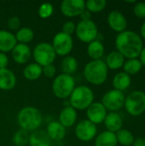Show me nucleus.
Here are the masks:
<instances>
[{
  "instance_id": "1",
  "label": "nucleus",
  "mask_w": 145,
  "mask_h": 146,
  "mask_svg": "<svg viewBox=\"0 0 145 146\" xmlns=\"http://www.w3.org/2000/svg\"><path fill=\"white\" fill-rule=\"evenodd\" d=\"M115 47L125 58L133 59L140 56L144 48L143 40L139 34L133 31H124L115 38Z\"/></svg>"
},
{
  "instance_id": "2",
  "label": "nucleus",
  "mask_w": 145,
  "mask_h": 146,
  "mask_svg": "<svg viewBox=\"0 0 145 146\" xmlns=\"http://www.w3.org/2000/svg\"><path fill=\"white\" fill-rule=\"evenodd\" d=\"M17 122L21 129L26 132H34L40 127L43 122L42 113L35 107H24L18 113Z\"/></svg>"
},
{
  "instance_id": "3",
  "label": "nucleus",
  "mask_w": 145,
  "mask_h": 146,
  "mask_svg": "<svg viewBox=\"0 0 145 146\" xmlns=\"http://www.w3.org/2000/svg\"><path fill=\"white\" fill-rule=\"evenodd\" d=\"M84 77L85 79L92 85L100 86L103 85L109 74V68H107L104 61L101 60H91L84 68Z\"/></svg>"
},
{
  "instance_id": "4",
  "label": "nucleus",
  "mask_w": 145,
  "mask_h": 146,
  "mask_svg": "<svg viewBox=\"0 0 145 146\" xmlns=\"http://www.w3.org/2000/svg\"><path fill=\"white\" fill-rule=\"evenodd\" d=\"M94 102V93L87 86H75L69 97L70 106L76 110H86Z\"/></svg>"
},
{
  "instance_id": "5",
  "label": "nucleus",
  "mask_w": 145,
  "mask_h": 146,
  "mask_svg": "<svg viewBox=\"0 0 145 146\" xmlns=\"http://www.w3.org/2000/svg\"><path fill=\"white\" fill-rule=\"evenodd\" d=\"M75 88V80L72 75L61 74L57 75L52 83L53 94L59 99H66L70 97Z\"/></svg>"
},
{
  "instance_id": "6",
  "label": "nucleus",
  "mask_w": 145,
  "mask_h": 146,
  "mask_svg": "<svg viewBox=\"0 0 145 146\" xmlns=\"http://www.w3.org/2000/svg\"><path fill=\"white\" fill-rule=\"evenodd\" d=\"M124 106L130 115H141L145 111V93L142 91L132 92L126 98Z\"/></svg>"
},
{
  "instance_id": "7",
  "label": "nucleus",
  "mask_w": 145,
  "mask_h": 146,
  "mask_svg": "<svg viewBox=\"0 0 145 146\" xmlns=\"http://www.w3.org/2000/svg\"><path fill=\"white\" fill-rule=\"evenodd\" d=\"M32 55L35 60V62L41 67L53 64L56 57V54L51 44H49L47 42L38 44L33 49Z\"/></svg>"
},
{
  "instance_id": "8",
  "label": "nucleus",
  "mask_w": 145,
  "mask_h": 146,
  "mask_svg": "<svg viewBox=\"0 0 145 146\" xmlns=\"http://www.w3.org/2000/svg\"><path fill=\"white\" fill-rule=\"evenodd\" d=\"M75 33L77 38L83 43L90 44L97 39L98 36V29L97 24L91 21H80L76 25Z\"/></svg>"
},
{
  "instance_id": "9",
  "label": "nucleus",
  "mask_w": 145,
  "mask_h": 146,
  "mask_svg": "<svg viewBox=\"0 0 145 146\" xmlns=\"http://www.w3.org/2000/svg\"><path fill=\"white\" fill-rule=\"evenodd\" d=\"M51 45L56 56L65 57L70 54L73 48V39L72 36L59 32L54 36Z\"/></svg>"
},
{
  "instance_id": "10",
  "label": "nucleus",
  "mask_w": 145,
  "mask_h": 146,
  "mask_svg": "<svg viewBox=\"0 0 145 146\" xmlns=\"http://www.w3.org/2000/svg\"><path fill=\"white\" fill-rule=\"evenodd\" d=\"M125 99L126 97L122 92L113 89L107 92L103 95L101 103L106 110L110 112H117L124 106Z\"/></svg>"
},
{
  "instance_id": "11",
  "label": "nucleus",
  "mask_w": 145,
  "mask_h": 146,
  "mask_svg": "<svg viewBox=\"0 0 145 146\" xmlns=\"http://www.w3.org/2000/svg\"><path fill=\"white\" fill-rule=\"evenodd\" d=\"M97 128L95 124L90 121L82 120L80 121L75 127V136L82 142H89L97 137Z\"/></svg>"
},
{
  "instance_id": "12",
  "label": "nucleus",
  "mask_w": 145,
  "mask_h": 146,
  "mask_svg": "<svg viewBox=\"0 0 145 146\" xmlns=\"http://www.w3.org/2000/svg\"><path fill=\"white\" fill-rule=\"evenodd\" d=\"M61 12L67 17L79 16L85 9V2L83 0H64L62 2Z\"/></svg>"
},
{
  "instance_id": "13",
  "label": "nucleus",
  "mask_w": 145,
  "mask_h": 146,
  "mask_svg": "<svg viewBox=\"0 0 145 146\" xmlns=\"http://www.w3.org/2000/svg\"><path fill=\"white\" fill-rule=\"evenodd\" d=\"M107 115V110L100 102H93L86 110L87 120L95 124H101L104 121Z\"/></svg>"
},
{
  "instance_id": "14",
  "label": "nucleus",
  "mask_w": 145,
  "mask_h": 146,
  "mask_svg": "<svg viewBox=\"0 0 145 146\" xmlns=\"http://www.w3.org/2000/svg\"><path fill=\"white\" fill-rule=\"evenodd\" d=\"M107 21L109 27L119 33L126 31L127 27V21L125 15L118 10H112L109 12L107 17Z\"/></svg>"
},
{
  "instance_id": "15",
  "label": "nucleus",
  "mask_w": 145,
  "mask_h": 146,
  "mask_svg": "<svg viewBox=\"0 0 145 146\" xmlns=\"http://www.w3.org/2000/svg\"><path fill=\"white\" fill-rule=\"evenodd\" d=\"M11 56L13 60L18 64L26 63L32 56V51L27 44H17L15 48L11 50Z\"/></svg>"
},
{
  "instance_id": "16",
  "label": "nucleus",
  "mask_w": 145,
  "mask_h": 146,
  "mask_svg": "<svg viewBox=\"0 0 145 146\" xmlns=\"http://www.w3.org/2000/svg\"><path fill=\"white\" fill-rule=\"evenodd\" d=\"M17 44L14 33L6 30H0V52L7 53L11 51Z\"/></svg>"
},
{
  "instance_id": "17",
  "label": "nucleus",
  "mask_w": 145,
  "mask_h": 146,
  "mask_svg": "<svg viewBox=\"0 0 145 146\" xmlns=\"http://www.w3.org/2000/svg\"><path fill=\"white\" fill-rule=\"evenodd\" d=\"M77 110L71 106H67L62 110L59 114V122L66 128L71 127L74 125L77 120Z\"/></svg>"
},
{
  "instance_id": "18",
  "label": "nucleus",
  "mask_w": 145,
  "mask_h": 146,
  "mask_svg": "<svg viewBox=\"0 0 145 146\" xmlns=\"http://www.w3.org/2000/svg\"><path fill=\"white\" fill-rule=\"evenodd\" d=\"M104 125L107 131L116 133L122 128L123 120L117 112H109L104 119Z\"/></svg>"
},
{
  "instance_id": "19",
  "label": "nucleus",
  "mask_w": 145,
  "mask_h": 146,
  "mask_svg": "<svg viewBox=\"0 0 145 146\" xmlns=\"http://www.w3.org/2000/svg\"><path fill=\"white\" fill-rule=\"evenodd\" d=\"M16 85V77L9 68L0 69V89L2 91L12 90Z\"/></svg>"
},
{
  "instance_id": "20",
  "label": "nucleus",
  "mask_w": 145,
  "mask_h": 146,
  "mask_svg": "<svg viewBox=\"0 0 145 146\" xmlns=\"http://www.w3.org/2000/svg\"><path fill=\"white\" fill-rule=\"evenodd\" d=\"M51 142L52 140L44 130L38 129L29 135L28 144L30 146H51Z\"/></svg>"
},
{
  "instance_id": "21",
  "label": "nucleus",
  "mask_w": 145,
  "mask_h": 146,
  "mask_svg": "<svg viewBox=\"0 0 145 146\" xmlns=\"http://www.w3.org/2000/svg\"><path fill=\"white\" fill-rule=\"evenodd\" d=\"M46 133L51 140L61 141L65 138L66 128L59 121H53L48 124L46 127Z\"/></svg>"
},
{
  "instance_id": "22",
  "label": "nucleus",
  "mask_w": 145,
  "mask_h": 146,
  "mask_svg": "<svg viewBox=\"0 0 145 146\" xmlns=\"http://www.w3.org/2000/svg\"><path fill=\"white\" fill-rule=\"evenodd\" d=\"M104 62L109 69L117 70L123 67L125 62V57L119 51L114 50L107 55Z\"/></svg>"
},
{
  "instance_id": "23",
  "label": "nucleus",
  "mask_w": 145,
  "mask_h": 146,
  "mask_svg": "<svg viewBox=\"0 0 145 146\" xmlns=\"http://www.w3.org/2000/svg\"><path fill=\"white\" fill-rule=\"evenodd\" d=\"M112 84L115 90L123 92V91L130 87L132 84V78L125 72H120L115 75Z\"/></svg>"
},
{
  "instance_id": "24",
  "label": "nucleus",
  "mask_w": 145,
  "mask_h": 146,
  "mask_svg": "<svg viewBox=\"0 0 145 146\" xmlns=\"http://www.w3.org/2000/svg\"><path fill=\"white\" fill-rule=\"evenodd\" d=\"M104 45L101 40L96 39L87 46V55L91 60H101L104 55Z\"/></svg>"
},
{
  "instance_id": "25",
  "label": "nucleus",
  "mask_w": 145,
  "mask_h": 146,
  "mask_svg": "<svg viewBox=\"0 0 145 146\" xmlns=\"http://www.w3.org/2000/svg\"><path fill=\"white\" fill-rule=\"evenodd\" d=\"M116 135L109 131H104L95 138V146H116Z\"/></svg>"
},
{
  "instance_id": "26",
  "label": "nucleus",
  "mask_w": 145,
  "mask_h": 146,
  "mask_svg": "<svg viewBox=\"0 0 145 146\" xmlns=\"http://www.w3.org/2000/svg\"><path fill=\"white\" fill-rule=\"evenodd\" d=\"M42 74V67L36 62L29 63L23 69V76L27 80H36L39 79Z\"/></svg>"
},
{
  "instance_id": "27",
  "label": "nucleus",
  "mask_w": 145,
  "mask_h": 146,
  "mask_svg": "<svg viewBox=\"0 0 145 146\" xmlns=\"http://www.w3.org/2000/svg\"><path fill=\"white\" fill-rule=\"evenodd\" d=\"M78 66V61L75 57L72 56H67L61 62V70L64 74L72 75L77 71Z\"/></svg>"
},
{
  "instance_id": "28",
  "label": "nucleus",
  "mask_w": 145,
  "mask_h": 146,
  "mask_svg": "<svg viewBox=\"0 0 145 146\" xmlns=\"http://www.w3.org/2000/svg\"><path fill=\"white\" fill-rule=\"evenodd\" d=\"M16 41L19 42V44H27L28 43L32 42L34 38V32L32 29L27 27H21L16 33L15 34Z\"/></svg>"
},
{
  "instance_id": "29",
  "label": "nucleus",
  "mask_w": 145,
  "mask_h": 146,
  "mask_svg": "<svg viewBox=\"0 0 145 146\" xmlns=\"http://www.w3.org/2000/svg\"><path fill=\"white\" fill-rule=\"evenodd\" d=\"M143 68V65L139 59L133 58V59H127V61H125L123 65V69L126 74L131 75H135L138 74Z\"/></svg>"
},
{
  "instance_id": "30",
  "label": "nucleus",
  "mask_w": 145,
  "mask_h": 146,
  "mask_svg": "<svg viewBox=\"0 0 145 146\" xmlns=\"http://www.w3.org/2000/svg\"><path fill=\"white\" fill-rule=\"evenodd\" d=\"M115 135H116L117 142L123 146H131L135 140L132 133H131L127 129L121 128L120 131H118L115 133Z\"/></svg>"
},
{
  "instance_id": "31",
  "label": "nucleus",
  "mask_w": 145,
  "mask_h": 146,
  "mask_svg": "<svg viewBox=\"0 0 145 146\" xmlns=\"http://www.w3.org/2000/svg\"><path fill=\"white\" fill-rule=\"evenodd\" d=\"M107 6L106 0H88L85 2V9L91 13H98Z\"/></svg>"
},
{
  "instance_id": "32",
  "label": "nucleus",
  "mask_w": 145,
  "mask_h": 146,
  "mask_svg": "<svg viewBox=\"0 0 145 146\" xmlns=\"http://www.w3.org/2000/svg\"><path fill=\"white\" fill-rule=\"evenodd\" d=\"M28 132L22 129L18 130L13 136V142L16 146H26L28 144Z\"/></svg>"
},
{
  "instance_id": "33",
  "label": "nucleus",
  "mask_w": 145,
  "mask_h": 146,
  "mask_svg": "<svg viewBox=\"0 0 145 146\" xmlns=\"http://www.w3.org/2000/svg\"><path fill=\"white\" fill-rule=\"evenodd\" d=\"M53 12H54V7L50 3H42L38 10V14L39 17L42 19H47L53 15Z\"/></svg>"
},
{
  "instance_id": "34",
  "label": "nucleus",
  "mask_w": 145,
  "mask_h": 146,
  "mask_svg": "<svg viewBox=\"0 0 145 146\" xmlns=\"http://www.w3.org/2000/svg\"><path fill=\"white\" fill-rule=\"evenodd\" d=\"M21 19L18 16H10L7 21L8 28L12 31H18L21 28Z\"/></svg>"
},
{
  "instance_id": "35",
  "label": "nucleus",
  "mask_w": 145,
  "mask_h": 146,
  "mask_svg": "<svg viewBox=\"0 0 145 146\" xmlns=\"http://www.w3.org/2000/svg\"><path fill=\"white\" fill-rule=\"evenodd\" d=\"M134 15L140 19L145 18V3L144 2H138L135 3L133 8Z\"/></svg>"
},
{
  "instance_id": "36",
  "label": "nucleus",
  "mask_w": 145,
  "mask_h": 146,
  "mask_svg": "<svg viewBox=\"0 0 145 146\" xmlns=\"http://www.w3.org/2000/svg\"><path fill=\"white\" fill-rule=\"evenodd\" d=\"M75 29H76V24L73 21H66L62 25V32L66 33V34H68V35L72 36L75 33Z\"/></svg>"
},
{
  "instance_id": "37",
  "label": "nucleus",
  "mask_w": 145,
  "mask_h": 146,
  "mask_svg": "<svg viewBox=\"0 0 145 146\" xmlns=\"http://www.w3.org/2000/svg\"><path fill=\"white\" fill-rule=\"evenodd\" d=\"M42 73L46 78H53L56 74V68L54 64H49L42 67Z\"/></svg>"
},
{
  "instance_id": "38",
  "label": "nucleus",
  "mask_w": 145,
  "mask_h": 146,
  "mask_svg": "<svg viewBox=\"0 0 145 146\" xmlns=\"http://www.w3.org/2000/svg\"><path fill=\"white\" fill-rule=\"evenodd\" d=\"M9 65V57L5 53L0 52V69L7 68Z\"/></svg>"
},
{
  "instance_id": "39",
  "label": "nucleus",
  "mask_w": 145,
  "mask_h": 146,
  "mask_svg": "<svg viewBox=\"0 0 145 146\" xmlns=\"http://www.w3.org/2000/svg\"><path fill=\"white\" fill-rule=\"evenodd\" d=\"M80 18H81V21H89V20H91V13L89 12L87 9H85L81 14H80Z\"/></svg>"
},
{
  "instance_id": "40",
  "label": "nucleus",
  "mask_w": 145,
  "mask_h": 146,
  "mask_svg": "<svg viewBox=\"0 0 145 146\" xmlns=\"http://www.w3.org/2000/svg\"><path fill=\"white\" fill-rule=\"evenodd\" d=\"M132 146H145V139L142 138L136 139Z\"/></svg>"
},
{
  "instance_id": "41",
  "label": "nucleus",
  "mask_w": 145,
  "mask_h": 146,
  "mask_svg": "<svg viewBox=\"0 0 145 146\" xmlns=\"http://www.w3.org/2000/svg\"><path fill=\"white\" fill-rule=\"evenodd\" d=\"M139 57H140V59H139V60H140V62H141L142 65L145 67V47L143 48V50H142V51H141V53H140Z\"/></svg>"
},
{
  "instance_id": "42",
  "label": "nucleus",
  "mask_w": 145,
  "mask_h": 146,
  "mask_svg": "<svg viewBox=\"0 0 145 146\" xmlns=\"http://www.w3.org/2000/svg\"><path fill=\"white\" fill-rule=\"evenodd\" d=\"M140 34H141V37H143L145 39V21H144V23L142 24V26H141V28H140Z\"/></svg>"
}]
</instances>
